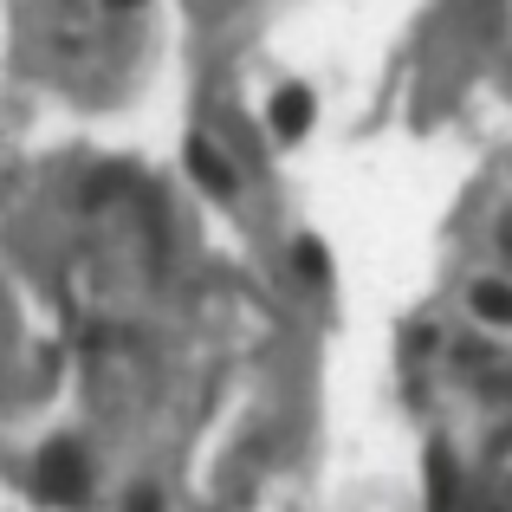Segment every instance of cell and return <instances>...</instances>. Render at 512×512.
Masks as SVG:
<instances>
[{"label": "cell", "mask_w": 512, "mask_h": 512, "mask_svg": "<svg viewBox=\"0 0 512 512\" xmlns=\"http://www.w3.org/2000/svg\"><path fill=\"white\" fill-rule=\"evenodd\" d=\"M85 487H91V474H85V454L78 448H46V461H39V500H52V506H78L85 500Z\"/></svg>", "instance_id": "cell-1"}, {"label": "cell", "mask_w": 512, "mask_h": 512, "mask_svg": "<svg viewBox=\"0 0 512 512\" xmlns=\"http://www.w3.org/2000/svg\"><path fill=\"white\" fill-rule=\"evenodd\" d=\"M467 305H474L480 325L512 331V279H474V286H467Z\"/></svg>", "instance_id": "cell-2"}, {"label": "cell", "mask_w": 512, "mask_h": 512, "mask_svg": "<svg viewBox=\"0 0 512 512\" xmlns=\"http://www.w3.org/2000/svg\"><path fill=\"white\" fill-rule=\"evenodd\" d=\"M428 512H461V474H454V454L428 448Z\"/></svg>", "instance_id": "cell-3"}, {"label": "cell", "mask_w": 512, "mask_h": 512, "mask_svg": "<svg viewBox=\"0 0 512 512\" xmlns=\"http://www.w3.org/2000/svg\"><path fill=\"white\" fill-rule=\"evenodd\" d=\"M188 175H195V182L208 188V195H234V169H227L221 156H214V143H208V137L188 143Z\"/></svg>", "instance_id": "cell-4"}, {"label": "cell", "mask_w": 512, "mask_h": 512, "mask_svg": "<svg viewBox=\"0 0 512 512\" xmlns=\"http://www.w3.org/2000/svg\"><path fill=\"white\" fill-rule=\"evenodd\" d=\"M273 130H279V137H305V130H312V91H299V85H286V91H279V98H273Z\"/></svg>", "instance_id": "cell-5"}, {"label": "cell", "mask_w": 512, "mask_h": 512, "mask_svg": "<svg viewBox=\"0 0 512 512\" xmlns=\"http://www.w3.org/2000/svg\"><path fill=\"white\" fill-rule=\"evenodd\" d=\"M292 253H299V273L305 279H325V247H318V240H299Z\"/></svg>", "instance_id": "cell-6"}, {"label": "cell", "mask_w": 512, "mask_h": 512, "mask_svg": "<svg viewBox=\"0 0 512 512\" xmlns=\"http://www.w3.org/2000/svg\"><path fill=\"white\" fill-rule=\"evenodd\" d=\"M500 247H506V266H512V221L500 227Z\"/></svg>", "instance_id": "cell-7"}, {"label": "cell", "mask_w": 512, "mask_h": 512, "mask_svg": "<svg viewBox=\"0 0 512 512\" xmlns=\"http://www.w3.org/2000/svg\"><path fill=\"white\" fill-rule=\"evenodd\" d=\"M137 512H163V506H156V493H143V500H137Z\"/></svg>", "instance_id": "cell-8"}, {"label": "cell", "mask_w": 512, "mask_h": 512, "mask_svg": "<svg viewBox=\"0 0 512 512\" xmlns=\"http://www.w3.org/2000/svg\"><path fill=\"white\" fill-rule=\"evenodd\" d=\"M117 7H143V0H117Z\"/></svg>", "instance_id": "cell-9"}]
</instances>
